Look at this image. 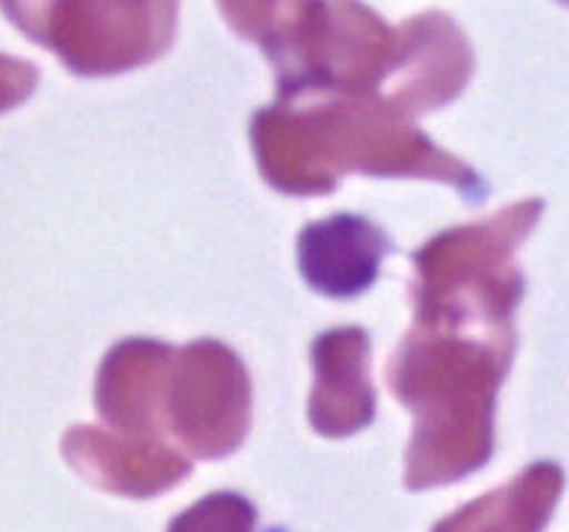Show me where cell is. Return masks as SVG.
Masks as SVG:
<instances>
[{"label":"cell","instance_id":"2","mask_svg":"<svg viewBox=\"0 0 569 532\" xmlns=\"http://www.w3.org/2000/svg\"><path fill=\"white\" fill-rule=\"evenodd\" d=\"M9 101V94H7V87H3V74H0V107Z\"/></svg>","mask_w":569,"mask_h":532},{"label":"cell","instance_id":"1","mask_svg":"<svg viewBox=\"0 0 569 532\" xmlns=\"http://www.w3.org/2000/svg\"><path fill=\"white\" fill-rule=\"evenodd\" d=\"M252 510L241 499H209L198 510L181 515L172 532H249Z\"/></svg>","mask_w":569,"mask_h":532}]
</instances>
